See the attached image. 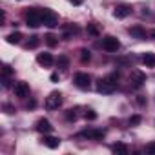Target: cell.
<instances>
[{
	"mask_svg": "<svg viewBox=\"0 0 155 155\" xmlns=\"http://www.w3.org/2000/svg\"><path fill=\"white\" fill-rule=\"evenodd\" d=\"M140 60H142V64L146 68H155V55L153 53H144Z\"/></svg>",
	"mask_w": 155,
	"mask_h": 155,
	"instance_id": "15",
	"label": "cell"
},
{
	"mask_svg": "<svg viewBox=\"0 0 155 155\" xmlns=\"http://www.w3.org/2000/svg\"><path fill=\"white\" fill-rule=\"evenodd\" d=\"M128 31H130V35H131V37L139 38V40H144V38H146V31H144L140 26H131Z\"/></svg>",
	"mask_w": 155,
	"mask_h": 155,
	"instance_id": "14",
	"label": "cell"
},
{
	"mask_svg": "<svg viewBox=\"0 0 155 155\" xmlns=\"http://www.w3.org/2000/svg\"><path fill=\"white\" fill-rule=\"evenodd\" d=\"M90 58H91V55H90V49H81V60L82 62H90Z\"/></svg>",
	"mask_w": 155,
	"mask_h": 155,
	"instance_id": "22",
	"label": "cell"
},
{
	"mask_svg": "<svg viewBox=\"0 0 155 155\" xmlns=\"http://www.w3.org/2000/svg\"><path fill=\"white\" fill-rule=\"evenodd\" d=\"M20 38H22V35H20L18 31H13V33H9V35L6 37V40H8L9 44H18V42H20Z\"/></svg>",
	"mask_w": 155,
	"mask_h": 155,
	"instance_id": "17",
	"label": "cell"
},
{
	"mask_svg": "<svg viewBox=\"0 0 155 155\" xmlns=\"http://www.w3.org/2000/svg\"><path fill=\"white\" fill-rule=\"evenodd\" d=\"M37 46H38V37H31V38H29V42L26 44V48H28V49H35Z\"/></svg>",
	"mask_w": 155,
	"mask_h": 155,
	"instance_id": "21",
	"label": "cell"
},
{
	"mask_svg": "<svg viewBox=\"0 0 155 155\" xmlns=\"http://www.w3.org/2000/svg\"><path fill=\"white\" fill-rule=\"evenodd\" d=\"M13 73V69L9 68V66H4V69H2V77H9Z\"/></svg>",
	"mask_w": 155,
	"mask_h": 155,
	"instance_id": "26",
	"label": "cell"
},
{
	"mask_svg": "<svg viewBox=\"0 0 155 155\" xmlns=\"http://www.w3.org/2000/svg\"><path fill=\"white\" fill-rule=\"evenodd\" d=\"M119 48H120V42H119L115 37H106V38L102 40V49L108 51V53H115Z\"/></svg>",
	"mask_w": 155,
	"mask_h": 155,
	"instance_id": "6",
	"label": "cell"
},
{
	"mask_svg": "<svg viewBox=\"0 0 155 155\" xmlns=\"http://www.w3.org/2000/svg\"><path fill=\"white\" fill-rule=\"evenodd\" d=\"M140 115H131L130 117V126H137V124H140Z\"/></svg>",
	"mask_w": 155,
	"mask_h": 155,
	"instance_id": "25",
	"label": "cell"
},
{
	"mask_svg": "<svg viewBox=\"0 0 155 155\" xmlns=\"http://www.w3.org/2000/svg\"><path fill=\"white\" fill-rule=\"evenodd\" d=\"M117 82H119V73H110L108 77L101 79L97 82V91L99 93H113L117 90Z\"/></svg>",
	"mask_w": 155,
	"mask_h": 155,
	"instance_id": "1",
	"label": "cell"
},
{
	"mask_svg": "<svg viewBox=\"0 0 155 155\" xmlns=\"http://www.w3.org/2000/svg\"><path fill=\"white\" fill-rule=\"evenodd\" d=\"M79 135H81V137H86V139L101 140V139L106 135V131H104V130H84V131H81Z\"/></svg>",
	"mask_w": 155,
	"mask_h": 155,
	"instance_id": "8",
	"label": "cell"
},
{
	"mask_svg": "<svg viewBox=\"0 0 155 155\" xmlns=\"http://www.w3.org/2000/svg\"><path fill=\"white\" fill-rule=\"evenodd\" d=\"M77 33H79V28H77V26H69L66 29V33H64V38H69L71 35H77Z\"/></svg>",
	"mask_w": 155,
	"mask_h": 155,
	"instance_id": "19",
	"label": "cell"
},
{
	"mask_svg": "<svg viewBox=\"0 0 155 155\" xmlns=\"http://www.w3.org/2000/svg\"><path fill=\"white\" fill-rule=\"evenodd\" d=\"M151 38H155V29H153V31H151Z\"/></svg>",
	"mask_w": 155,
	"mask_h": 155,
	"instance_id": "31",
	"label": "cell"
},
{
	"mask_svg": "<svg viewBox=\"0 0 155 155\" xmlns=\"http://www.w3.org/2000/svg\"><path fill=\"white\" fill-rule=\"evenodd\" d=\"M44 38H46V44H48L49 48H55V46H57V37H55V35L49 33V35H46Z\"/></svg>",
	"mask_w": 155,
	"mask_h": 155,
	"instance_id": "18",
	"label": "cell"
},
{
	"mask_svg": "<svg viewBox=\"0 0 155 155\" xmlns=\"http://www.w3.org/2000/svg\"><path fill=\"white\" fill-rule=\"evenodd\" d=\"M111 151H113V153H119V155H126V153H128V146L122 144V142H117V144L111 146Z\"/></svg>",
	"mask_w": 155,
	"mask_h": 155,
	"instance_id": "16",
	"label": "cell"
},
{
	"mask_svg": "<svg viewBox=\"0 0 155 155\" xmlns=\"http://www.w3.org/2000/svg\"><path fill=\"white\" fill-rule=\"evenodd\" d=\"M88 33H90L91 37H99V28H97L95 24H88Z\"/></svg>",
	"mask_w": 155,
	"mask_h": 155,
	"instance_id": "23",
	"label": "cell"
},
{
	"mask_svg": "<svg viewBox=\"0 0 155 155\" xmlns=\"http://www.w3.org/2000/svg\"><path fill=\"white\" fill-rule=\"evenodd\" d=\"M62 106V93L60 91H51L49 97L46 99V108L48 110H58Z\"/></svg>",
	"mask_w": 155,
	"mask_h": 155,
	"instance_id": "5",
	"label": "cell"
},
{
	"mask_svg": "<svg viewBox=\"0 0 155 155\" xmlns=\"http://www.w3.org/2000/svg\"><path fill=\"white\" fill-rule=\"evenodd\" d=\"M146 151L151 153V155H155V142H150V144L146 146Z\"/></svg>",
	"mask_w": 155,
	"mask_h": 155,
	"instance_id": "27",
	"label": "cell"
},
{
	"mask_svg": "<svg viewBox=\"0 0 155 155\" xmlns=\"http://www.w3.org/2000/svg\"><path fill=\"white\" fill-rule=\"evenodd\" d=\"M37 62L40 64V66H44V68H49V66H53V57H51V53H38L37 55Z\"/></svg>",
	"mask_w": 155,
	"mask_h": 155,
	"instance_id": "12",
	"label": "cell"
},
{
	"mask_svg": "<svg viewBox=\"0 0 155 155\" xmlns=\"http://www.w3.org/2000/svg\"><path fill=\"white\" fill-rule=\"evenodd\" d=\"M40 15H42V24H44V26H48V28L58 26V17H57L51 9L44 8V9H40Z\"/></svg>",
	"mask_w": 155,
	"mask_h": 155,
	"instance_id": "4",
	"label": "cell"
},
{
	"mask_svg": "<svg viewBox=\"0 0 155 155\" xmlns=\"http://www.w3.org/2000/svg\"><path fill=\"white\" fill-rule=\"evenodd\" d=\"M130 82H131V86H133V88H140V86L146 82V75H144L142 71L135 69V71L131 73V77H130Z\"/></svg>",
	"mask_w": 155,
	"mask_h": 155,
	"instance_id": "7",
	"label": "cell"
},
{
	"mask_svg": "<svg viewBox=\"0 0 155 155\" xmlns=\"http://www.w3.org/2000/svg\"><path fill=\"white\" fill-rule=\"evenodd\" d=\"M69 2H71L73 6H81V4H82V0H69Z\"/></svg>",
	"mask_w": 155,
	"mask_h": 155,
	"instance_id": "29",
	"label": "cell"
},
{
	"mask_svg": "<svg viewBox=\"0 0 155 155\" xmlns=\"http://www.w3.org/2000/svg\"><path fill=\"white\" fill-rule=\"evenodd\" d=\"M73 82H75V86L79 88V90H90V86H91V77L88 73L79 71V73H75Z\"/></svg>",
	"mask_w": 155,
	"mask_h": 155,
	"instance_id": "3",
	"label": "cell"
},
{
	"mask_svg": "<svg viewBox=\"0 0 155 155\" xmlns=\"http://www.w3.org/2000/svg\"><path fill=\"white\" fill-rule=\"evenodd\" d=\"M66 119H68V120H75V119H77V115H75V111H73V110H69V111L66 113Z\"/></svg>",
	"mask_w": 155,
	"mask_h": 155,
	"instance_id": "28",
	"label": "cell"
},
{
	"mask_svg": "<svg viewBox=\"0 0 155 155\" xmlns=\"http://www.w3.org/2000/svg\"><path fill=\"white\" fill-rule=\"evenodd\" d=\"M37 130L46 135V133H51V131H53V126H51V122H49L48 119H38V120H37Z\"/></svg>",
	"mask_w": 155,
	"mask_h": 155,
	"instance_id": "13",
	"label": "cell"
},
{
	"mask_svg": "<svg viewBox=\"0 0 155 155\" xmlns=\"http://www.w3.org/2000/svg\"><path fill=\"white\" fill-rule=\"evenodd\" d=\"M42 144H44L46 148H49V150H57V148L60 146V140H58L57 137H51L49 133H46V135L42 137Z\"/></svg>",
	"mask_w": 155,
	"mask_h": 155,
	"instance_id": "10",
	"label": "cell"
},
{
	"mask_svg": "<svg viewBox=\"0 0 155 155\" xmlns=\"http://www.w3.org/2000/svg\"><path fill=\"white\" fill-rule=\"evenodd\" d=\"M57 64H58V68H60V69H66V68H68V64H69V60H68V57H64V55H62V57H58Z\"/></svg>",
	"mask_w": 155,
	"mask_h": 155,
	"instance_id": "20",
	"label": "cell"
},
{
	"mask_svg": "<svg viewBox=\"0 0 155 155\" xmlns=\"http://www.w3.org/2000/svg\"><path fill=\"white\" fill-rule=\"evenodd\" d=\"M40 24H42L40 9H29V11H26V26H29V28H38Z\"/></svg>",
	"mask_w": 155,
	"mask_h": 155,
	"instance_id": "2",
	"label": "cell"
},
{
	"mask_svg": "<svg viewBox=\"0 0 155 155\" xmlns=\"http://www.w3.org/2000/svg\"><path fill=\"white\" fill-rule=\"evenodd\" d=\"M128 15H131V8H130V6H126V4L117 6V8H115V11H113V17H115V18H126Z\"/></svg>",
	"mask_w": 155,
	"mask_h": 155,
	"instance_id": "11",
	"label": "cell"
},
{
	"mask_svg": "<svg viewBox=\"0 0 155 155\" xmlns=\"http://www.w3.org/2000/svg\"><path fill=\"white\" fill-rule=\"evenodd\" d=\"M51 81H53V82H57V81H58V75H57V73H53V75H51Z\"/></svg>",
	"mask_w": 155,
	"mask_h": 155,
	"instance_id": "30",
	"label": "cell"
},
{
	"mask_svg": "<svg viewBox=\"0 0 155 155\" xmlns=\"http://www.w3.org/2000/svg\"><path fill=\"white\" fill-rule=\"evenodd\" d=\"M84 119H86V120H95V119H97V113H95L93 110H88V111L84 113Z\"/></svg>",
	"mask_w": 155,
	"mask_h": 155,
	"instance_id": "24",
	"label": "cell"
},
{
	"mask_svg": "<svg viewBox=\"0 0 155 155\" xmlns=\"http://www.w3.org/2000/svg\"><path fill=\"white\" fill-rule=\"evenodd\" d=\"M13 90H15V95H17V97H20V99L29 97V86H28L26 82H17Z\"/></svg>",
	"mask_w": 155,
	"mask_h": 155,
	"instance_id": "9",
	"label": "cell"
}]
</instances>
